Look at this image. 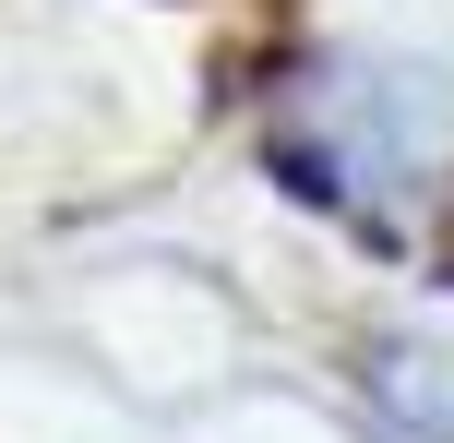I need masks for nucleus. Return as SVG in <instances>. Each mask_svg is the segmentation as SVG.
I'll return each mask as SVG.
<instances>
[{"mask_svg": "<svg viewBox=\"0 0 454 443\" xmlns=\"http://www.w3.org/2000/svg\"><path fill=\"white\" fill-rule=\"evenodd\" d=\"M359 396L383 443H454V348H371Z\"/></svg>", "mask_w": 454, "mask_h": 443, "instance_id": "f03ea898", "label": "nucleus"}, {"mask_svg": "<svg viewBox=\"0 0 454 443\" xmlns=\"http://www.w3.org/2000/svg\"><path fill=\"white\" fill-rule=\"evenodd\" d=\"M275 180L371 252L431 240L454 204V84L419 60H299L275 84Z\"/></svg>", "mask_w": 454, "mask_h": 443, "instance_id": "f257e3e1", "label": "nucleus"}, {"mask_svg": "<svg viewBox=\"0 0 454 443\" xmlns=\"http://www.w3.org/2000/svg\"><path fill=\"white\" fill-rule=\"evenodd\" d=\"M442 288H454V228H442Z\"/></svg>", "mask_w": 454, "mask_h": 443, "instance_id": "7ed1b4c3", "label": "nucleus"}]
</instances>
